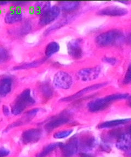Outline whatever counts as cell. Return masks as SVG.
Instances as JSON below:
<instances>
[{
    "instance_id": "6da1fadb",
    "label": "cell",
    "mask_w": 131,
    "mask_h": 157,
    "mask_svg": "<svg viewBox=\"0 0 131 157\" xmlns=\"http://www.w3.org/2000/svg\"><path fill=\"white\" fill-rule=\"evenodd\" d=\"M130 97V95L127 93L113 94L106 97L98 98L91 101L88 104L87 108L90 112L97 113L106 109L111 103L115 101L129 99Z\"/></svg>"
},
{
    "instance_id": "7a4b0ae2",
    "label": "cell",
    "mask_w": 131,
    "mask_h": 157,
    "mask_svg": "<svg viewBox=\"0 0 131 157\" xmlns=\"http://www.w3.org/2000/svg\"><path fill=\"white\" fill-rule=\"evenodd\" d=\"M35 103V100L31 96L30 90L26 89L15 99L12 106V113L14 115H19L23 113L26 108Z\"/></svg>"
},
{
    "instance_id": "3957f363",
    "label": "cell",
    "mask_w": 131,
    "mask_h": 157,
    "mask_svg": "<svg viewBox=\"0 0 131 157\" xmlns=\"http://www.w3.org/2000/svg\"><path fill=\"white\" fill-rule=\"evenodd\" d=\"M124 39V34L118 29H111L99 34L95 41L98 46L108 47L119 43Z\"/></svg>"
},
{
    "instance_id": "277c9868",
    "label": "cell",
    "mask_w": 131,
    "mask_h": 157,
    "mask_svg": "<svg viewBox=\"0 0 131 157\" xmlns=\"http://www.w3.org/2000/svg\"><path fill=\"white\" fill-rule=\"evenodd\" d=\"M53 83L57 88L67 90L71 87L73 84V78L71 75L67 72L59 71L55 74Z\"/></svg>"
},
{
    "instance_id": "5b68a950",
    "label": "cell",
    "mask_w": 131,
    "mask_h": 157,
    "mask_svg": "<svg viewBox=\"0 0 131 157\" xmlns=\"http://www.w3.org/2000/svg\"><path fill=\"white\" fill-rule=\"evenodd\" d=\"M101 71L99 66L82 69L78 71L77 78L79 80L83 82H89L96 79Z\"/></svg>"
},
{
    "instance_id": "8992f818",
    "label": "cell",
    "mask_w": 131,
    "mask_h": 157,
    "mask_svg": "<svg viewBox=\"0 0 131 157\" xmlns=\"http://www.w3.org/2000/svg\"><path fill=\"white\" fill-rule=\"evenodd\" d=\"M60 10V8L56 6L50 7L41 15L39 24L43 26L53 22L59 16Z\"/></svg>"
},
{
    "instance_id": "52a82bcc",
    "label": "cell",
    "mask_w": 131,
    "mask_h": 157,
    "mask_svg": "<svg viewBox=\"0 0 131 157\" xmlns=\"http://www.w3.org/2000/svg\"><path fill=\"white\" fill-rule=\"evenodd\" d=\"M107 84H108L107 82H103V83H97V84L92 85L88 86V87H87L85 88L82 89V90L78 91L77 93H75L73 95L62 98L60 101H64V102L72 101L77 99L78 98H80L82 96H84L87 93H89L90 92L97 90H99L100 88H103L105 86H106Z\"/></svg>"
},
{
    "instance_id": "ba28073f",
    "label": "cell",
    "mask_w": 131,
    "mask_h": 157,
    "mask_svg": "<svg viewBox=\"0 0 131 157\" xmlns=\"http://www.w3.org/2000/svg\"><path fill=\"white\" fill-rule=\"evenodd\" d=\"M59 147L61 151V157H72L78 151V141L74 138L69 140L67 144H64L61 143Z\"/></svg>"
},
{
    "instance_id": "9c48e42d",
    "label": "cell",
    "mask_w": 131,
    "mask_h": 157,
    "mask_svg": "<svg viewBox=\"0 0 131 157\" xmlns=\"http://www.w3.org/2000/svg\"><path fill=\"white\" fill-rule=\"evenodd\" d=\"M42 136V132L39 129L32 128L25 130L21 135V141L24 144H31L38 142Z\"/></svg>"
},
{
    "instance_id": "30bf717a",
    "label": "cell",
    "mask_w": 131,
    "mask_h": 157,
    "mask_svg": "<svg viewBox=\"0 0 131 157\" xmlns=\"http://www.w3.org/2000/svg\"><path fill=\"white\" fill-rule=\"evenodd\" d=\"M81 39H73L67 44V50L71 56L74 59H79L83 56Z\"/></svg>"
},
{
    "instance_id": "8fae6325",
    "label": "cell",
    "mask_w": 131,
    "mask_h": 157,
    "mask_svg": "<svg viewBox=\"0 0 131 157\" xmlns=\"http://www.w3.org/2000/svg\"><path fill=\"white\" fill-rule=\"evenodd\" d=\"M127 13L128 10L125 8L115 6H111L99 10L97 13V14L109 17H122Z\"/></svg>"
},
{
    "instance_id": "7c38bea8",
    "label": "cell",
    "mask_w": 131,
    "mask_h": 157,
    "mask_svg": "<svg viewBox=\"0 0 131 157\" xmlns=\"http://www.w3.org/2000/svg\"><path fill=\"white\" fill-rule=\"evenodd\" d=\"M69 118L67 114H63L57 116L56 117L52 118L45 125V129L47 132H52L55 129L66 124L69 122Z\"/></svg>"
},
{
    "instance_id": "4fadbf2b",
    "label": "cell",
    "mask_w": 131,
    "mask_h": 157,
    "mask_svg": "<svg viewBox=\"0 0 131 157\" xmlns=\"http://www.w3.org/2000/svg\"><path fill=\"white\" fill-rule=\"evenodd\" d=\"M116 147L118 149L127 151L131 149V134L129 133L122 134L116 141Z\"/></svg>"
},
{
    "instance_id": "5bb4252c",
    "label": "cell",
    "mask_w": 131,
    "mask_h": 157,
    "mask_svg": "<svg viewBox=\"0 0 131 157\" xmlns=\"http://www.w3.org/2000/svg\"><path fill=\"white\" fill-rule=\"evenodd\" d=\"M23 19L22 13L19 10H11L6 15L5 21L7 24H12L19 22Z\"/></svg>"
},
{
    "instance_id": "9a60e30c",
    "label": "cell",
    "mask_w": 131,
    "mask_h": 157,
    "mask_svg": "<svg viewBox=\"0 0 131 157\" xmlns=\"http://www.w3.org/2000/svg\"><path fill=\"white\" fill-rule=\"evenodd\" d=\"M13 86L12 79L5 77L0 79V95L5 97L10 93Z\"/></svg>"
},
{
    "instance_id": "2e32d148",
    "label": "cell",
    "mask_w": 131,
    "mask_h": 157,
    "mask_svg": "<svg viewBox=\"0 0 131 157\" xmlns=\"http://www.w3.org/2000/svg\"><path fill=\"white\" fill-rule=\"evenodd\" d=\"M130 122H131V118H126V119L109 121H106V122L102 123L101 124L98 125V128L99 129H104V128L115 127L116 126L125 124Z\"/></svg>"
},
{
    "instance_id": "e0dca14e",
    "label": "cell",
    "mask_w": 131,
    "mask_h": 157,
    "mask_svg": "<svg viewBox=\"0 0 131 157\" xmlns=\"http://www.w3.org/2000/svg\"><path fill=\"white\" fill-rule=\"evenodd\" d=\"M45 59H37L34 61L29 62V63H26L22 64L19 66H15L13 68L14 71H19V70H23V69H28L33 68H36L40 66L44 62Z\"/></svg>"
},
{
    "instance_id": "ac0fdd59",
    "label": "cell",
    "mask_w": 131,
    "mask_h": 157,
    "mask_svg": "<svg viewBox=\"0 0 131 157\" xmlns=\"http://www.w3.org/2000/svg\"><path fill=\"white\" fill-rule=\"evenodd\" d=\"M60 45L56 42H51L48 43L45 48V54L47 57H50L59 51Z\"/></svg>"
},
{
    "instance_id": "d6986e66",
    "label": "cell",
    "mask_w": 131,
    "mask_h": 157,
    "mask_svg": "<svg viewBox=\"0 0 131 157\" xmlns=\"http://www.w3.org/2000/svg\"><path fill=\"white\" fill-rule=\"evenodd\" d=\"M80 2L78 1L62 2L60 9L66 12H69L77 10L79 7Z\"/></svg>"
},
{
    "instance_id": "ffe728a7",
    "label": "cell",
    "mask_w": 131,
    "mask_h": 157,
    "mask_svg": "<svg viewBox=\"0 0 131 157\" xmlns=\"http://www.w3.org/2000/svg\"><path fill=\"white\" fill-rule=\"evenodd\" d=\"M95 144V139L92 135L87 136L82 139L80 142V145L82 147L86 150H91L94 146Z\"/></svg>"
},
{
    "instance_id": "44dd1931",
    "label": "cell",
    "mask_w": 131,
    "mask_h": 157,
    "mask_svg": "<svg viewBox=\"0 0 131 157\" xmlns=\"http://www.w3.org/2000/svg\"><path fill=\"white\" fill-rule=\"evenodd\" d=\"M61 143H54L50 145H47L46 147L43 148L41 152L38 153L36 155V157H46L48 155H49L51 152L54 151L57 147H60Z\"/></svg>"
},
{
    "instance_id": "7402d4cb",
    "label": "cell",
    "mask_w": 131,
    "mask_h": 157,
    "mask_svg": "<svg viewBox=\"0 0 131 157\" xmlns=\"http://www.w3.org/2000/svg\"><path fill=\"white\" fill-rule=\"evenodd\" d=\"M72 17H71L70 18H66V19H62L61 21L57 22L55 24L53 25L51 27H49L44 32L45 36H48V34L51 33L55 30L59 29L60 27H62L65 25L67 24L68 22H69L71 21V19Z\"/></svg>"
},
{
    "instance_id": "603a6c76",
    "label": "cell",
    "mask_w": 131,
    "mask_h": 157,
    "mask_svg": "<svg viewBox=\"0 0 131 157\" xmlns=\"http://www.w3.org/2000/svg\"><path fill=\"white\" fill-rule=\"evenodd\" d=\"M40 91L43 97L46 99H50L53 96V90L49 83H43L40 86Z\"/></svg>"
},
{
    "instance_id": "cb8c5ba5",
    "label": "cell",
    "mask_w": 131,
    "mask_h": 157,
    "mask_svg": "<svg viewBox=\"0 0 131 157\" xmlns=\"http://www.w3.org/2000/svg\"><path fill=\"white\" fill-rule=\"evenodd\" d=\"M10 57V54L7 50L4 48H0V64L6 62Z\"/></svg>"
},
{
    "instance_id": "d4e9b609",
    "label": "cell",
    "mask_w": 131,
    "mask_h": 157,
    "mask_svg": "<svg viewBox=\"0 0 131 157\" xmlns=\"http://www.w3.org/2000/svg\"><path fill=\"white\" fill-rule=\"evenodd\" d=\"M32 29V24L29 22H25L21 26L19 29L20 35H26L31 31Z\"/></svg>"
},
{
    "instance_id": "484cf974",
    "label": "cell",
    "mask_w": 131,
    "mask_h": 157,
    "mask_svg": "<svg viewBox=\"0 0 131 157\" xmlns=\"http://www.w3.org/2000/svg\"><path fill=\"white\" fill-rule=\"evenodd\" d=\"M72 132H73V130L69 129V130H64L62 132H56L54 134V137L57 139H64L71 135Z\"/></svg>"
},
{
    "instance_id": "4316f807",
    "label": "cell",
    "mask_w": 131,
    "mask_h": 157,
    "mask_svg": "<svg viewBox=\"0 0 131 157\" xmlns=\"http://www.w3.org/2000/svg\"><path fill=\"white\" fill-rule=\"evenodd\" d=\"M123 83L125 85H129L131 83V64L129 66L124 77Z\"/></svg>"
},
{
    "instance_id": "83f0119b",
    "label": "cell",
    "mask_w": 131,
    "mask_h": 157,
    "mask_svg": "<svg viewBox=\"0 0 131 157\" xmlns=\"http://www.w3.org/2000/svg\"><path fill=\"white\" fill-rule=\"evenodd\" d=\"M102 61L103 62L111 64L112 66L116 65V64L118 63V60L116 58L110 57H104L102 59Z\"/></svg>"
},
{
    "instance_id": "f1b7e54d",
    "label": "cell",
    "mask_w": 131,
    "mask_h": 157,
    "mask_svg": "<svg viewBox=\"0 0 131 157\" xmlns=\"http://www.w3.org/2000/svg\"><path fill=\"white\" fill-rule=\"evenodd\" d=\"M10 151L6 148L0 149V157H6L10 155Z\"/></svg>"
},
{
    "instance_id": "f546056e",
    "label": "cell",
    "mask_w": 131,
    "mask_h": 157,
    "mask_svg": "<svg viewBox=\"0 0 131 157\" xmlns=\"http://www.w3.org/2000/svg\"><path fill=\"white\" fill-rule=\"evenodd\" d=\"M38 111H39V109L36 108V109H32L31 110L29 111L26 113V114H27V115L30 116L31 117H33V116L36 115Z\"/></svg>"
},
{
    "instance_id": "4dcf8cb0",
    "label": "cell",
    "mask_w": 131,
    "mask_h": 157,
    "mask_svg": "<svg viewBox=\"0 0 131 157\" xmlns=\"http://www.w3.org/2000/svg\"><path fill=\"white\" fill-rule=\"evenodd\" d=\"M2 110L3 113L5 115H9V114H10V110H9V108H8V106L6 105L3 106Z\"/></svg>"
},
{
    "instance_id": "1f68e13d",
    "label": "cell",
    "mask_w": 131,
    "mask_h": 157,
    "mask_svg": "<svg viewBox=\"0 0 131 157\" xmlns=\"http://www.w3.org/2000/svg\"><path fill=\"white\" fill-rule=\"evenodd\" d=\"M80 157H94L93 155L90 154L86 153H81L80 154Z\"/></svg>"
},
{
    "instance_id": "d6a6232c",
    "label": "cell",
    "mask_w": 131,
    "mask_h": 157,
    "mask_svg": "<svg viewBox=\"0 0 131 157\" xmlns=\"http://www.w3.org/2000/svg\"><path fill=\"white\" fill-rule=\"evenodd\" d=\"M8 3L7 1H0V5H5Z\"/></svg>"
},
{
    "instance_id": "836d02e7",
    "label": "cell",
    "mask_w": 131,
    "mask_h": 157,
    "mask_svg": "<svg viewBox=\"0 0 131 157\" xmlns=\"http://www.w3.org/2000/svg\"><path fill=\"white\" fill-rule=\"evenodd\" d=\"M128 99H129V101H128V104H129V105L131 106V97L130 98H129Z\"/></svg>"
},
{
    "instance_id": "e575fe53",
    "label": "cell",
    "mask_w": 131,
    "mask_h": 157,
    "mask_svg": "<svg viewBox=\"0 0 131 157\" xmlns=\"http://www.w3.org/2000/svg\"><path fill=\"white\" fill-rule=\"evenodd\" d=\"M128 40H129V42L131 44V33L129 36V37H128Z\"/></svg>"
},
{
    "instance_id": "d590c367",
    "label": "cell",
    "mask_w": 131,
    "mask_h": 157,
    "mask_svg": "<svg viewBox=\"0 0 131 157\" xmlns=\"http://www.w3.org/2000/svg\"><path fill=\"white\" fill-rule=\"evenodd\" d=\"M129 134H131V125H130V126H129Z\"/></svg>"
}]
</instances>
